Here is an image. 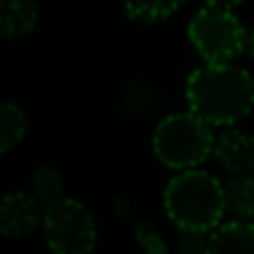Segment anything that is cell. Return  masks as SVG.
Returning <instances> with one entry per match:
<instances>
[{
	"instance_id": "30bf717a",
	"label": "cell",
	"mask_w": 254,
	"mask_h": 254,
	"mask_svg": "<svg viewBox=\"0 0 254 254\" xmlns=\"http://www.w3.org/2000/svg\"><path fill=\"white\" fill-rule=\"evenodd\" d=\"M225 212H232L237 221L254 223V174H234L223 183Z\"/></svg>"
},
{
	"instance_id": "ba28073f",
	"label": "cell",
	"mask_w": 254,
	"mask_h": 254,
	"mask_svg": "<svg viewBox=\"0 0 254 254\" xmlns=\"http://www.w3.org/2000/svg\"><path fill=\"white\" fill-rule=\"evenodd\" d=\"M205 254H254V223L228 221L207 234Z\"/></svg>"
},
{
	"instance_id": "9c48e42d",
	"label": "cell",
	"mask_w": 254,
	"mask_h": 254,
	"mask_svg": "<svg viewBox=\"0 0 254 254\" xmlns=\"http://www.w3.org/2000/svg\"><path fill=\"white\" fill-rule=\"evenodd\" d=\"M38 22V7L29 0H0V38H20Z\"/></svg>"
},
{
	"instance_id": "52a82bcc",
	"label": "cell",
	"mask_w": 254,
	"mask_h": 254,
	"mask_svg": "<svg viewBox=\"0 0 254 254\" xmlns=\"http://www.w3.org/2000/svg\"><path fill=\"white\" fill-rule=\"evenodd\" d=\"M212 154L230 174H250L254 170V134L239 127L223 129L214 136Z\"/></svg>"
},
{
	"instance_id": "5bb4252c",
	"label": "cell",
	"mask_w": 254,
	"mask_h": 254,
	"mask_svg": "<svg viewBox=\"0 0 254 254\" xmlns=\"http://www.w3.org/2000/svg\"><path fill=\"white\" fill-rule=\"evenodd\" d=\"M131 232H134L138 248L145 254H170L165 237H163V232L154 223H149V221H136Z\"/></svg>"
},
{
	"instance_id": "4fadbf2b",
	"label": "cell",
	"mask_w": 254,
	"mask_h": 254,
	"mask_svg": "<svg viewBox=\"0 0 254 254\" xmlns=\"http://www.w3.org/2000/svg\"><path fill=\"white\" fill-rule=\"evenodd\" d=\"M181 9V2L176 0H156V2H127L125 13L140 22H158L170 18L174 11Z\"/></svg>"
},
{
	"instance_id": "8992f818",
	"label": "cell",
	"mask_w": 254,
	"mask_h": 254,
	"mask_svg": "<svg viewBox=\"0 0 254 254\" xmlns=\"http://www.w3.org/2000/svg\"><path fill=\"white\" fill-rule=\"evenodd\" d=\"M43 223V205L29 192H9L0 198V234L27 237Z\"/></svg>"
},
{
	"instance_id": "3957f363",
	"label": "cell",
	"mask_w": 254,
	"mask_h": 254,
	"mask_svg": "<svg viewBox=\"0 0 254 254\" xmlns=\"http://www.w3.org/2000/svg\"><path fill=\"white\" fill-rule=\"evenodd\" d=\"M214 127L201 121L192 112H172L158 121L152 134L156 158L174 170H196L212 154Z\"/></svg>"
},
{
	"instance_id": "7c38bea8",
	"label": "cell",
	"mask_w": 254,
	"mask_h": 254,
	"mask_svg": "<svg viewBox=\"0 0 254 254\" xmlns=\"http://www.w3.org/2000/svg\"><path fill=\"white\" fill-rule=\"evenodd\" d=\"M27 134V116L20 105L2 101L0 103V154L16 147Z\"/></svg>"
},
{
	"instance_id": "9a60e30c",
	"label": "cell",
	"mask_w": 254,
	"mask_h": 254,
	"mask_svg": "<svg viewBox=\"0 0 254 254\" xmlns=\"http://www.w3.org/2000/svg\"><path fill=\"white\" fill-rule=\"evenodd\" d=\"M207 250V234L203 232H183L179 239L181 254H205Z\"/></svg>"
},
{
	"instance_id": "5b68a950",
	"label": "cell",
	"mask_w": 254,
	"mask_h": 254,
	"mask_svg": "<svg viewBox=\"0 0 254 254\" xmlns=\"http://www.w3.org/2000/svg\"><path fill=\"white\" fill-rule=\"evenodd\" d=\"M43 234L52 254H92L96 248V221L85 203L65 196L43 210Z\"/></svg>"
},
{
	"instance_id": "7a4b0ae2",
	"label": "cell",
	"mask_w": 254,
	"mask_h": 254,
	"mask_svg": "<svg viewBox=\"0 0 254 254\" xmlns=\"http://www.w3.org/2000/svg\"><path fill=\"white\" fill-rule=\"evenodd\" d=\"M163 207L181 232L210 234L225 214L223 183L198 167L179 172L163 190Z\"/></svg>"
},
{
	"instance_id": "2e32d148",
	"label": "cell",
	"mask_w": 254,
	"mask_h": 254,
	"mask_svg": "<svg viewBox=\"0 0 254 254\" xmlns=\"http://www.w3.org/2000/svg\"><path fill=\"white\" fill-rule=\"evenodd\" d=\"M243 52H248L254 58V27L246 31V49H243Z\"/></svg>"
},
{
	"instance_id": "6da1fadb",
	"label": "cell",
	"mask_w": 254,
	"mask_h": 254,
	"mask_svg": "<svg viewBox=\"0 0 254 254\" xmlns=\"http://www.w3.org/2000/svg\"><path fill=\"white\" fill-rule=\"evenodd\" d=\"M185 98L210 127L232 125L254 110V76L234 63H205L188 76Z\"/></svg>"
},
{
	"instance_id": "277c9868",
	"label": "cell",
	"mask_w": 254,
	"mask_h": 254,
	"mask_svg": "<svg viewBox=\"0 0 254 254\" xmlns=\"http://www.w3.org/2000/svg\"><path fill=\"white\" fill-rule=\"evenodd\" d=\"M237 2H205L188 22V38L207 63H232L246 49V25Z\"/></svg>"
},
{
	"instance_id": "8fae6325",
	"label": "cell",
	"mask_w": 254,
	"mask_h": 254,
	"mask_svg": "<svg viewBox=\"0 0 254 254\" xmlns=\"http://www.w3.org/2000/svg\"><path fill=\"white\" fill-rule=\"evenodd\" d=\"M31 194L34 198L45 207L54 205V203L65 198V183L58 170L52 165H40L31 172Z\"/></svg>"
}]
</instances>
